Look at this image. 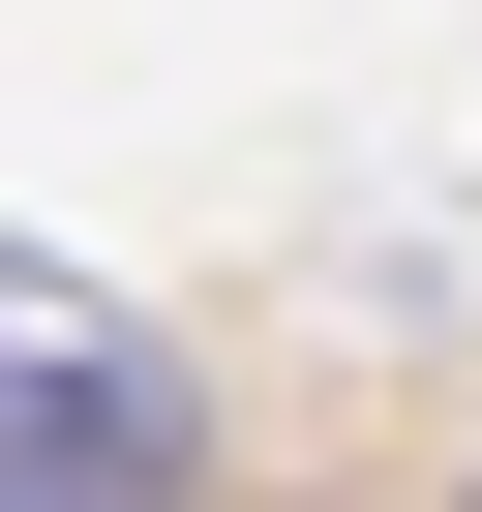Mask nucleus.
Wrapping results in <instances>:
<instances>
[{
  "instance_id": "nucleus-1",
  "label": "nucleus",
  "mask_w": 482,
  "mask_h": 512,
  "mask_svg": "<svg viewBox=\"0 0 482 512\" xmlns=\"http://www.w3.org/2000/svg\"><path fill=\"white\" fill-rule=\"evenodd\" d=\"M211 482V392L151 302H91L61 241H0V512H181Z\"/></svg>"
}]
</instances>
